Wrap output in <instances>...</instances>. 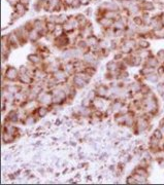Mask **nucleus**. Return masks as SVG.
I'll return each mask as SVG.
<instances>
[{
	"label": "nucleus",
	"mask_w": 164,
	"mask_h": 185,
	"mask_svg": "<svg viewBox=\"0 0 164 185\" xmlns=\"http://www.w3.org/2000/svg\"><path fill=\"white\" fill-rule=\"evenodd\" d=\"M135 172H136V174L141 175V176H146V175H147V171L144 170V169H142V168H138Z\"/></svg>",
	"instance_id": "43"
},
{
	"label": "nucleus",
	"mask_w": 164,
	"mask_h": 185,
	"mask_svg": "<svg viewBox=\"0 0 164 185\" xmlns=\"http://www.w3.org/2000/svg\"><path fill=\"white\" fill-rule=\"evenodd\" d=\"M148 80L152 81V82H155L157 80V75L155 73H150L148 74Z\"/></svg>",
	"instance_id": "41"
},
{
	"label": "nucleus",
	"mask_w": 164,
	"mask_h": 185,
	"mask_svg": "<svg viewBox=\"0 0 164 185\" xmlns=\"http://www.w3.org/2000/svg\"><path fill=\"white\" fill-rule=\"evenodd\" d=\"M125 25H126V20L123 19V17H120L119 20L115 21L113 27L115 28V30H124Z\"/></svg>",
	"instance_id": "9"
},
{
	"label": "nucleus",
	"mask_w": 164,
	"mask_h": 185,
	"mask_svg": "<svg viewBox=\"0 0 164 185\" xmlns=\"http://www.w3.org/2000/svg\"><path fill=\"white\" fill-rule=\"evenodd\" d=\"M40 37V33L38 32L37 30H35V29H32V30L29 31V39L31 40V41H36V40H38V38Z\"/></svg>",
	"instance_id": "16"
},
{
	"label": "nucleus",
	"mask_w": 164,
	"mask_h": 185,
	"mask_svg": "<svg viewBox=\"0 0 164 185\" xmlns=\"http://www.w3.org/2000/svg\"><path fill=\"white\" fill-rule=\"evenodd\" d=\"M101 8L105 9V10H114L118 11L119 7L115 2H105L103 4H101Z\"/></svg>",
	"instance_id": "10"
},
{
	"label": "nucleus",
	"mask_w": 164,
	"mask_h": 185,
	"mask_svg": "<svg viewBox=\"0 0 164 185\" xmlns=\"http://www.w3.org/2000/svg\"><path fill=\"white\" fill-rule=\"evenodd\" d=\"M134 177H135L137 183H147V178H146V176H141V175L135 174Z\"/></svg>",
	"instance_id": "37"
},
{
	"label": "nucleus",
	"mask_w": 164,
	"mask_h": 185,
	"mask_svg": "<svg viewBox=\"0 0 164 185\" xmlns=\"http://www.w3.org/2000/svg\"><path fill=\"white\" fill-rule=\"evenodd\" d=\"M34 122H35V118L31 115L27 116V118L25 119V124H33Z\"/></svg>",
	"instance_id": "40"
},
{
	"label": "nucleus",
	"mask_w": 164,
	"mask_h": 185,
	"mask_svg": "<svg viewBox=\"0 0 164 185\" xmlns=\"http://www.w3.org/2000/svg\"><path fill=\"white\" fill-rule=\"evenodd\" d=\"M19 87H17V85H8V87H6V91H9V93H11V94H18L19 93Z\"/></svg>",
	"instance_id": "35"
},
{
	"label": "nucleus",
	"mask_w": 164,
	"mask_h": 185,
	"mask_svg": "<svg viewBox=\"0 0 164 185\" xmlns=\"http://www.w3.org/2000/svg\"><path fill=\"white\" fill-rule=\"evenodd\" d=\"M141 93H142V94H149V87H144L141 89Z\"/></svg>",
	"instance_id": "49"
},
{
	"label": "nucleus",
	"mask_w": 164,
	"mask_h": 185,
	"mask_svg": "<svg viewBox=\"0 0 164 185\" xmlns=\"http://www.w3.org/2000/svg\"><path fill=\"white\" fill-rule=\"evenodd\" d=\"M137 45L139 46L140 48H142V50H144V48H148L149 47V42L147 41V40H144V39H140L137 41Z\"/></svg>",
	"instance_id": "34"
},
{
	"label": "nucleus",
	"mask_w": 164,
	"mask_h": 185,
	"mask_svg": "<svg viewBox=\"0 0 164 185\" xmlns=\"http://www.w3.org/2000/svg\"><path fill=\"white\" fill-rule=\"evenodd\" d=\"M88 98H89L91 101L95 100V99H96V93H95L94 91H90L89 95H88Z\"/></svg>",
	"instance_id": "44"
},
{
	"label": "nucleus",
	"mask_w": 164,
	"mask_h": 185,
	"mask_svg": "<svg viewBox=\"0 0 164 185\" xmlns=\"http://www.w3.org/2000/svg\"><path fill=\"white\" fill-rule=\"evenodd\" d=\"M158 62L156 60V58H149L147 60V66L148 67H152V68H155L157 66Z\"/></svg>",
	"instance_id": "29"
},
{
	"label": "nucleus",
	"mask_w": 164,
	"mask_h": 185,
	"mask_svg": "<svg viewBox=\"0 0 164 185\" xmlns=\"http://www.w3.org/2000/svg\"><path fill=\"white\" fill-rule=\"evenodd\" d=\"M93 104H94V106L96 107V108H98V109H101L103 106H104V103H103V101L101 100V99H98V98H96L95 100H93Z\"/></svg>",
	"instance_id": "33"
},
{
	"label": "nucleus",
	"mask_w": 164,
	"mask_h": 185,
	"mask_svg": "<svg viewBox=\"0 0 164 185\" xmlns=\"http://www.w3.org/2000/svg\"><path fill=\"white\" fill-rule=\"evenodd\" d=\"M127 182L128 183H132V184H134V183H137V181H136L135 177H129V178L127 179Z\"/></svg>",
	"instance_id": "47"
},
{
	"label": "nucleus",
	"mask_w": 164,
	"mask_h": 185,
	"mask_svg": "<svg viewBox=\"0 0 164 185\" xmlns=\"http://www.w3.org/2000/svg\"><path fill=\"white\" fill-rule=\"evenodd\" d=\"M157 57L159 58L160 60H163V59H164V50H160V52H158Z\"/></svg>",
	"instance_id": "48"
},
{
	"label": "nucleus",
	"mask_w": 164,
	"mask_h": 185,
	"mask_svg": "<svg viewBox=\"0 0 164 185\" xmlns=\"http://www.w3.org/2000/svg\"><path fill=\"white\" fill-rule=\"evenodd\" d=\"M2 139H3V141H4V142H6V143H9V142H13V141L15 137H13V134L8 133V132H3Z\"/></svg>",
	"instance_id": "21"
},
{
	"label": "nucleus",
	"mask_w": 164,
	"mask_h": 185,
	"mask_svg": "<svg viewBox=\"0 0 164 185\" xmlns=\"http://www.w3.org/2000/svg\"><path fill=\"white\" fill-rule=\"evenodd\" d=\"M28 60L32 64H38L42 62V57L38 56V54H30L28 57Z\"/></svg>",
	"instance_id": "23"
},
{
	"label": "nucleus",
	"mask_w": 164,
	"mask_h": 185,
	"mask_svg": "<svg viewBox=\"0 0 164 185\" xmlns=\"http://www.w3.org/2000/svg\"><path fill=\"white\" fill-rule=\"evenodd\" d=\"M106 68H107V70H108V71L114 72V71H116V70L118 69V65H117V63L115 61H112V62H108V63H107Z\"/></svg>",
	"instance_id": "25"
},
{
	"label": "nucleus",
	"mask_w": 164,
	"mask_h": 185,
	"mask_svg": "<svg viewBox=\"0 0 164 185\" xmlns=\"http://www.w3.org/2000/svg\"><path fill=\"white\" fill-rule=\"evenodd\" d=\"M103 17H107V19H112V20L116 21L120 19V15H119L118 11H114V10H106L103 15Z\"/></svg>",
	"instance_id": "11"
},
{
	"label": "nucleus",
	"mask_w": 164,
	"mask_h": 185,
	"mask_svg": "<svg viewBox=\"0 0 164 185\" xmlns=\"http://www.w3.org/2000/svg\"><path fill=\"white\" fill-rule=\"evenodd\" d=\"M96 94L98 95L99 97H105L107 94V89L104 85H99L96 89Z\"/></svg>",
	"instance_id": "20"
},
{
	"label": "nucleus",
	"mask_w": 164,
	"mask_h": 185,
	"mask_svg": "<svg viewBox=\"0 0 164 185\" xmlns=\"http://www.w3.org/2000/svg\"><path fill=\"white\" fill-rule=\"evenodd\" d=\"M154 35L156 38H164V27L157 30H154Z\"/></svg>",
	"instance_id": "27"
},
{
	"label": "nucleus",
	"mask_w": 164,
	"mask_h": 185,
	"mask_svg": "<svg viewBox=\"0 0 164 185\" xmlns=\"http://www.w3.org/2000/svg\"><path fill=\"white\" fill-rule=\"evenodd\" d=\"M75 64H67V65L64 66V71H65L67 74L72 73V72L75 71Z\"/></svg>",
	"instance_id": "31"
},
{
	"label": "nucleus",
	"mask_w": 164,
	"mask_h": 185,
	"mask_svg": "<svg viewBox=\"0 0 164 185\" xmlns=\"http://www.w3.org/2000/svg\"><path fill=\"white\" fill-rule=\"evenodd\" d=\"M122 107H123L122 102H120V101H116V102L113 104L112 108H113V110H114V111H121Z\"/></svg>",
	"instance_id": "36"
},
{
	"label": "nucleus",
	"mask_w": 164,
	"mask_h": 185,
	"mask_svg": "<svg viewBox=\"0 0 164 185\" xmlns=\"http://www.w3.org/2000/svg\"><path fill=\"white\" fill-rule=\"evenodd\" d=\"M20 2L21 3H23V4H25L27 6V5L30 3V0H20Z\"/></svg>",
	"instance_id": "50"
},
{
	"label": "nucleus",
	"mask_w": 164,
	"mask_h": 185,
	"mask_svg": "<svg viewBox=\"0 0 164 185\" xmlns=\"http://www.w3.org/2000/svg\"><path fill=\"white\" fill-rule=\"evenodd\" d=\"M92 32H93V28L92 26H91V24H87L85 27H83V28L81 29V35L83 37H86V38L92 36Z\"/></svg>",
	"instance_id": "7"
},
{
	"label": "nucleus",
	"mask_w": 164,
	"mask_h": 185,
	"mask_svg": "<svg viewBox=\"0 0 164 185\" xmlns=\"http://www.w3.org/2000/svg\"><path fill=\"white\" fill-rule=\"evenodd\" d=\"M38 101L44 105H50L53 103V94H48V93H39L37 97Z\"/></svg>",
	"instance_id": "3"
},
{
	"label": "nucleus",
	"mask_w": 164,
	"mask_h": 185,
	"mask_svg": "<svg viewBox=\"0 0 164 185\" xmlns=\"http://www.w3.org/2000/svg\"><path fill=\"white\" fill-rule=\"evenodd\" d=\"M8 119L13 122L17 121V120L19 119V114H18V112H15V111H11V113L8 114Z\"/></svg>",
	"instance_id": "30"
},
{
	"label": "nucleus",
	"mask_w": 164,
	"mask_h": 185,
	"mask_svg": "<svg viewBox=\"0 0 164 185\" xmlns=\"http://www.w3.org/2000/svg\"><path fill=\"white\" fill-rule=\"evenodd\" d=\"M15 34L18 35L19 39L21 40V43H25L27 39H29V31L24 27H20L15 30Z\"/></svg>",
	"instance_id": "1"
},
{
	"label": "nucleus",
	"mask_w": 164,
	"mask_h": 185,
	"mask_svg": "<svg viewBox=\"0 0 164 185\" xmlns=\"http://www.w3.org/2000/svg\"><path fill=\"white\" fill-rule=\"evenodd\" d=\"M127 9H128V11H129L131 15H136V13L139 11V5H137L136 3L132 2L131 5H130Z\"/></svg>",
	"instance_id": "22"
},
{
	"label": "nucleus",
	"mask_w": 164,
	"mask_h": 185,
	"mask_svg": "<svg viewBox=\"0 0 164 185\" xmlns=\"http://www.w3.org/2000/svg\"><path fill=\"white\" fill-rule=\"evenodd\" d=\"M73 84H75V87L82 89V87H84L86 84H87V81H86L85 79L82 78V77H80L79 75H75V78H73Z\"/></svg>",
	"instance_id": "13"
},
{
	"label": "nucleus",
	"mask_w": 164,
	"mask_h": 185,
	"mask_svg": "<svg viewBox=\"0 0 164 185\" xmlns=\"http://www.w3.org/2000/svg\"><path fill=\"white\" fill-rule=\"evenodd\" d=\"M77 22H79V24H80V27H85L86 25L88 24V21H87V17H85L84 15H82V13H80V15H77Z\"/></svg>",
	"instance_id": "18"
},
{
	"label": "nucleus",
	"mask_w": 164,
	"mask_h": 185,
	"mask_svg": "<svg viewBox=\"0 0 164 185\" xmlns=\"http://www.w3.org/2000/svg\"><path fill=\"white\" fill-rule=\"evenodd\" d=\"M125 119H126V114H121V115L116 116V118H115L116 122H118V124H125Z\"/></svg>",
	"instance_id": "38"
},
{
	"label": "nucleus",
	"mask_w": 164,
	"mask_h": 185,
	"mask_svg": "<svg viewBox=\"0 0 164 185\" xmlns=\"http://www.w3.org/2000/svg\"><path fill=\"white\" fill-rule=\"evenodd\" d=\"M15 13H18V15H20V17H22L23 15H25V13H26L27 6L25 4H23V3L18 2L17 4H15Z\"/></svg>",
	"instance_id": "8"
},
{
	"label": "nucleus",
	"mask_w": 164,
	"mask_h": 185,
	"mask_svg": "<svg viewBox=\"0 0 164 185\" xmlns=\"http://www.w3.org/2000/svg\"><path fill=\"white\" fill-rule=\"evenodd\" d=\"M160 20H161L162 24H163V25H164V15H162V17H161V19H160Z\"/></svg>",
	"instance_id": "51"
},
{
	"label": "nucleus",
	"mask_w": 164,
	"mask_h": 185,
	"mask_svg": "<svg viewBox=\"0 0 164 185\" xmlns=\"http://www.w3.org/2000/svg\"><path fill=\"white\" fill-rule=\"evenodd\" d=\"M81 5H82V3L80 0H73V2H72V4H71V7L72 8H79Z\"/></svg>",
	"instance_id": "42"
},
{
	"label": "nucleus",
	"mask_w": 164,
	"mask_h": 185,
	"mask_svg": "<svg viewBox=\"0 0 164 185\" xmlns=\"http://www.w3.org/2000/svg\"><path fill=\"white\" fill-rule=\"evenodd\" d=\"M86 42H87L88 46H90V47H95V46H97V45H98V43H99L98 39H97V37L93 36V35H92V36L88 37L87 39H86Z\"/></svg>",
	"instance_id": "14"
},
{
	"label": "nucleus",
	"mask_w": 164,
	"mask_h": 185,
	"mask_svg": "<svg viewBox=\"0 0 164 185\" xmlns=\"http://www.w3.org/2000/svg\"><path fill=\"white\" fill-rule=\"evenodd\" d=\"M49 112V108L46 106H42L38 108V115L40 116V117H44V116H46V114H48Z\"/></svg>",
	"instance_id": "28"
},
{
	"label": "nucleus",
	"mask_w": 164,
	"mask_h": 185,
	"mask_svg": "<svg viewBox=\"0 0 164 185\" xmlns=\"http://www.w3.org/2000/svg\"><path fill=\"white\" fill-rule=\"evenodd\" d=\"M158 143H159V139H157L155 136H154V137L151 139V141H150V144H151V146L153 148H156V146L158 145Z\"/></svg>",
	"instance_id": "39"
},
{
	"label": "nucleus",
	"mask_w": 164,
	"mask_h": 185,
	"mask_svg": "<svg viewBox=\"0 0 164 185\" xmlns=\"http://www.w3.org/2000/svg\"><path fill=\"white\" fill-rule=\"evenodd\" d=\"M4 75H5V77H6L7 80L13 81V80H15L18 77L20 76V73H19V71H18L15 68L9 67V68H7V69H6Z\"/></svg>",
	"instance_id": "2"
},
{
	"label": "nucleus",
	"mask_w": 164,
	"mask_h": 185,
	"mask_svg": "<svg viewBox=\"0 0 164 185\" xmlns=\"http://www.w3.org/2000/svg\"><path fill=\"white\" fill-rule=\"evenodd\" d=\"M142 8H144L146 10H153L154 9V4L150 1H144L142 3Z\"/></svg>",
	"instance_id": "32"
},
{
	"label": "nucleus",
	"mask_w": 164,
	"mask_h": 185,
	"mask_svg": "<svg viewBox=\"0 0 164 185\" xmlns=\"http://www.w3.org/2000/svg\"><path fill=\"white\" fill-rule=\"evenodd\" d=\"M137 128H138V131H144V130L148 128V121L144 119V118H140V119H138Z\"/></svg>",
	"instance_id": "19"
},
{
	"label": "nucleus",
	"mask_w": 164,
	"mask_h": 185,
	"mask_svg": "<svg viewBox=\"0 0 164 185\" xmlns=\"http://www.w3.org/2000/svg\"><path fill=\"white\" fill-rule=\"evenodd\" d=\"M66 77H67V73H66L64 70H57V71H55V73H54L55 81H57V82H62V81H65Z\"/></svg>",
	"instance_id": "5"
},
{
	"label": "nucleus",
	"mask_w": 164,
	"mask_h": 185,
	"mask_svg": "<svg viewBox=\"0 0 164 185\" xmlns=\"http://www.w3.org/2000/svg\"><path fill=\"white\" fill-rule=\"evenodd\" d=\"M19 78H20L21 82L23 83H26V84H28V83L31 82V80H32V78H31V75H30V72H27V73H23V74H20V76H19Z\"/></svg>",
	"instance_id": "15"
},
{
	"label": "nucleus",
	"mask_w": 164,
	"mask_h": 185,
	"mask_svg": "<svg viewBox=\"0 0 164 185\" xmlns=\"http://www.w3.org/2000/svg\"><path fill=\"white\" fill-rule=\"evenodd\" d=\"M114 20H112V19H107V17H100L98 20V23L101 25L102 27H104V28H112L113 25H114Z\"/></svg>",
	"instance_id": "6"
},
{
	"label": "nucleus",
	"mask_w": 164,
	"mask_h": 185,
	"mask_svg": "<svg viewBox=\"0 0 164 185\" xmlns=\"http://www.w3.org/2000/svg\"><path fill=\"white\" fill-rule=\"evenodd\" d=\"M63 33H64L63 25H60V24L56 25V28H55V31L53 32V35L57 38V37H59V36H62Z\"/></svg>",
	"instance_id": "17"
},
{
	"label": "nucleus",
	"mask_w": 164,
	"mask_h": 185,
	"mask_svg": "<svg viewBox=\"0 0 164 185\" xmlns=\"http://www.w3.org/2000/svg\"><path fill=\"white\" fill-rule=\"evenodd\" d=\"M131 89L133 91H138L140 89V85L138 84V83H136V82L133 83V84L131 85Z\"/></svg>",
	"instance_id": "45"
},
{
	"label": "nucleus",
	"mask_w": 164,
	"mask_h": 185,
	"mask_svg": "<svg viewBox=\"0 0 164 185\" xmlns=\"http://www.w3.org/2000/svg\"><path fill=\"white\" fill-rule=\"evenodd\" d=\"M150 25H151V27L154 29V30H157V29H160L163 27V24H162L161 20L158 19V17H152L151 22H150Z\"/></svg>",
	"instance_id": "12"
},
{
	"label": "nucleus",
	"mask_w": 164,
	"mask_h": 185,
	"mask_svg": "<svg viewBox=\"0 0 164 185\" xmlns=\"http://www.w3.org/2000/svg\"><path fill=\"white\" fill-rule=\"evenodd\" d=\"M7 41H8V44H11L13 47H18V46H20L22 44L21 43V40L18 37V35L15 34V32H11L7 36Z\"/></svg>",
	"instance_id": "4"
},
{
	"label": "nucleus",
	"mask_w": 164,
	"mask_h": 185,
	"mask_svg": "<svg viewBox=\"0 0 164 185\" xmlns=\"http://www.w3.org/2000/svg\"><path fill=\"white\" fill-rule=\"evenodd\" d=\"M154 136H155L157 139H161L162 138V132L160 131V130H156V131L154 132Z\"/></svg>",
	"instance_id": "46"
},
{
	"label": "nucleus",
	"mask_w": 164,
	"mask_h": 185,
	"mask_svg": "<svg viewBox=\"0 0 164 185\" xmlns=\"http://www.w3.org/2000/svg\"><path fill=\"white\" fill-rule=\"evenodd\" d=\"M56 23L54 22H46V31H48V33H53L55 31V28H56Z\"/></svg>",
	"instance_id": "26"
},
{
	"label": "nucleus",
	"mask_w": 164,
	"mask_h": 185,
	"mask_svg": "<svg viewBox=\"0 0 164 185\" xmlns=\"http://www.w3.org/2000/svg\"><path fill=\"white\" fill-rule=\"evenodd\" d=\"M63 29H64V32H66V33H70V32H72V31H75L73 26H72L68 21H66V22L63 24Z\"/></svg>",
	"instance_id": "24"
}]
</instances>
